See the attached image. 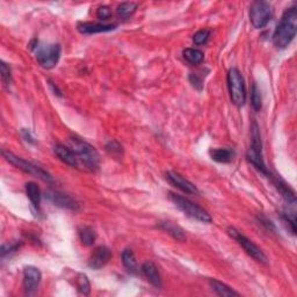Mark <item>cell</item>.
I'll list each match as a JSON object with an SVG mask.
<instances>
[{
    "instance_id": "obj_1",
    "label": "cell",
    "mask_w": 297,
    "mask_h": 297,
    "mask_svg": "<svg viewBox=\"0 0 297 297\" xmlns=\"http://www.w3.org/2000/svg\"><path fill=\"white\" fill-rule=\"evenodd\" d=\"M297 32V7L287 8L281 20L276 26L273 35V42L278 49H286L292 43Z\"/></svg>"
},
{
    "instance_id": "obj_2",
    "label": "cell",
    "mask_w": 297,
    "mask_h": 297,
    "mask_svg": "<svg viewBox=\"0 0 297 297\" xmlns=\"http://www.w3.org/2000/svg\"><path fill=\"white\" fill-rule=\"evenodd\" d=\"M69 143H70V148L75 153L78 160H81L90 170H95L99 167L100 157H99L98 151L91 144L77 137L70 138Z\"/></svg>"
},
{
    "instance_id": "obj_3",
    "label": "cell",
    "mask_w": 297,
    "mask_h": 297,
    "mask_svg": "<svg viewBox=\"0 0 297 297\" xmlns=\"http://www.w3.org/2000/svg\"><path fill=\"white\" fill-rule=\"evenodd\" d=\"M170 200L176 204L178 209H180L188 217H192V219L203 223H211V216L208 214V211L190 200L173 193L170 194Z\"/></svg>"
},
{
    "instance_id": "obj_4",
    "label": "cell",
    "mask_w": 297,
    "mask_h": 297,
    "mask_svg": "<svg viewBox=\"0 0 297 297\" xmlns=\"http://www.w3.org/2000/svg\"><path fill=\"white\" fill-rule=\"evenodd\" d=\"M227 86L233 104L237 107H243L246 102V88L245 81L238 69H230L227 72Z\"/></svg>"
},
{
    "instance_id": "obj_5",
    "label": "cell",
    "mask_w": 297,
    "mask_h": 297,
    "mask_svg": "<svg viewBox=\"0 0 297 297\" xmlns=\"http://www.w3.org/2000/svg\"><path fill=\"white\" fill-rule=\"evenodd\" d=\"M36 61L43 69L50 70L55 68L61 58V47L59 44H39L34 47Z\"/></svg>"
},
{
    "instance_id": "obj_6",
    "label": "cell",
    "mask_w": 297,
    "mask_h": 297,
    "mask_svg": "<svg viewBox=\"0 0 297 297\" xmlns=\"http://www.w3.org/2000/svg\"><path fill=\"white\" fill-rule=\"evenodd\" d=\"M252 143L247 151V159L252 165H254L259 171H261L263 174H268L267 168L262 158V145H261V138H260V133L258 124L256 122H253L252 124Z\"/></svg>"
},
{
    "instance_id": "obj_7",
    "label": "cell",
    "mask_w": 297,
    "mask_h": 297,
    "mask_svg": "<svg viewBox=\"0 0 297 297\" xmlns=\"http://www.w3.org/2000/svg\"><path fill=\"white\" fill-rule=\"evenodd\" d=\"M2 156L6 160L8 161L9 164L13 165V166H15L16 168H19V170L24 171L25 173L32 174V176L37 177L41 180L47 181V183H52V179L50 177V174L48 172H45L42 167L36 166V165L29 163V161L22 159V158H20L18 156H15V154H13L12 152H9V151H2Z\"/></svg>"
},
{
    "instance_id": "obj_8",
    "label": "cell",
    "mask_w": 297,
    "mask_h": 297,
    "mask_svg": "<svg viewBox=\"0 0 297 297\" xmlns=\"http://www.w3.org/2000/svg\"><path fill=\"white\" fill-rule=\"evenodd\" d=\"M273 18V7L269 2L263 0L253 1L250 7V20L254 28L261 29Z\"/></svg>"
},
{
    "instance_id": "obj_9",
    "label": "cell",
    "mask_w": 297,
    "mask_h": 297,
    "mask_svg": "<svg viewBox=\"0 0 297 297\" xmlns=\"http://www.w3.org/2000/svg\"><path fill=\"white\" fill-rule=\"evenodd\" d=\"M227 233H229V235L245 250V252L249 254V256L252 257L254 260L263 263V265L268 263V259H267L266 254L262 252L261 249L257 246L252 240H250L247 237L244 236L242 232H239L235 227H229V229H227Z\"/></svg>"
},
{
    "instance_id": "obj_10",
    "label": "cell",
    "mask_w": 297,
    "mask_h": 297,
    "mask_svg": "<svg viewBox=\"0 0 297 297\" xmlns=\"http://www.w3.org/2000/svg\"><path fill=\"white\" fill-rule=\"evenodd\" d=\"M166 179L168 183L171 185H173L174 187H177L178 189L183 190L184 193L187 194H197L199 193V189H197L196 186L194 184L188 181L187 179H185L183 176H180L179 173L177 172H166Z\"/></svg>"
},
{
    "instance_id": "obj_11",
    "label": "cell",
    "mask_w": 297,
    "mask_h": 297,
    "mask_svg": "<svg viewBox=\"0 0 297 297\" xmlns=\"http://www.w3.org/2000/svg\"><path fill=\"white\" fill-rule=\"evenodd\" d=\"M41 272L36 267L28 266L24 270V288L27 294H33L41 283Z\"/></svg>"
},
{
    "instance_id": "obj_12",
    "label": "cell",
    "mask_w": 297,
    "mask_h": 297,
    "mask_svg": "<svg viewBox=\"0 0 297 297\" xmlns=\"http://www.w3.org/2000/svg\"><path fill=\"white\" fill-rule=\"evenodd\" d=\"M111 258V251L106 246H99L93 251L88 259V266L93 269H100Z\"/></svg>"
},
{
    "instance_id": "obj_13",
    "label": "cell",
    "mask_w": 297,
    "mask_h": 297,
    "mask_svg": "<svg viewBox=\"0 0 297 297\" xmlns=\"http://www.w3.org/2000/svg\"><path fill=\"white\" fill-rule=\"evenodd\" d=\"M45 197L50 202L54 203L55 206L64 208V209H70L74 211L79 209V204L77 201H74L69 195H65V194H62L59 192H48L45 194Z\"/></svg>"
},
{
    "instance_id": "obj_14",
    "label": "cell",
    "mask_w": 297,
    "mask_h": 297,
    "mask_svg": "<svg viewBox=\"0 0 297 297\" xmlns=\"http://www.w3.org/2000/svg\"><path fill=\"white\" fill-rule=\"evenodd\" d=\"M117 27L116 24H97V22H80L77 28L81 34H97L114 31Z\"/></svg>"
},
{
    "instance_id": "obj_15",
    "label": "cell",
    "mask_w": 297,
    "mask_h": 297,
    "mask_svg": "<svg viewBox=\"0 0 297 297\" xmlns=\"http://www.w3.org/2000/svg\"><path fill=\"white\" fill-rule=\"evenodd\" d=\"M54 152L63 163H65L71 167H77L78 166V158L75 156V153L71 150L70 148L64 147L62 144H57L54 147Z\"/></svg>"
},
{
    "instance_id": "obj_16",
    "label": "cell",
    "mask_w": 297,
    "mask_h": 297,
    "mask_svg": "<svg viewBox=\"0 0 297 297\" xmlns=\"http://www.w3.org/2000/svg\"><path fill=\"white\" fill-rule=\"evenodd\" d=\"M142 273L144 274V276L148 279V281L150 282L151 285L157 287V288H160L161 287L160 274L158 272L157 266L154 265L153 262L151 261L144 262L143 266H142Z\"/></svg>"
},
{
    "instance_id": "obj_17",
    "label": "cell",
    "mask_w": 297,
    "mask_h": 297,
    "mask_svg": "<svg viewBox=\"0 0 297 297\" xmlns=\"http://www.w3.org/2000/svg\"><path fill=\"white\" fill-rule=\"evenodd\" d=\"M122 262H123V266L129 273L131 274L138 273L136 256H135V253L130 249H125L123 252H122Z\"/></svg>"
},
{
    "instance_id": "obj_18",
    "label": "cell",
    "mask_w": 297,
    "mask_h": 297,
    "mask_svg": "<svg viewBox=\"0 0 297 297\" xmlns=\"http://www.w3.org/2000/svg\"><path fill=\"white\" fill-rule=\"evenodd\" d=\"M210 157L217 163L226 164L232 161L235 152L230 148H213V150H210Z\"/></svg>"
},
{
    "instance_id": "obj_19",
    "label": "cell",
    "mask_w": 297,
    "mask_h": 297,
    "mask_svg": "<svg viewBox=\"0 0 297 297\" xmlns=\"http://www.w3.org/2000/svg\"><path fill=\"white\" fill-rule=\"evenodd\" d=\"M159 227L161 230L166 231L168 235H171L173 238L179 240V242H185L186 240V235H185L184 230L172 222H160Z\"/></svg>"
},
{
    "instance_id": "obj_20",
    "label": "cell",
    "mask_w": 297,
    "mask_h": 297,
    "mask_svg": "<svg viewBox=\"0 0 297 297\" xmlns=\"http://www.w3.org/2000/svg\"><path fill=\"white\" fill-rule=\"evenodd\" d=\"M209 285L211 289L220 296H239V293H237L236 290H233L231 287L225 285V283L217 281L215 279H211L209 281Z\"/></svg>"
},
{
    "instance_id": "obj_21",
    "label": "cell",
    "mask_w": 297,
    "mask_h": 297,
    "mask_svg": "<svg viewBox=\"0 0 297 297\" xmlns=\"http://www.w3.org/2000/svg\"><path fill=\"white\" fill-rule=\"evenodd\" d=\"M26 193H27V196L31 200L33 207L38 209L39 203H41V190H39L37 185L35 183H28L26 185Z\"/></svg>"
},
{
    "instance_id": "obj_22",
    "label": "cell",
    "mask_w": 297,
    "mask_h": 297,
    "mask_svg": "<svg viewBox=\"0 0 297 297\" xmlns=\"http://www.w3.org/2000/svg\"><path fill=\"white\" fill-rule=\"evenodd\" d=\"M183 55H184V58L193 65L201 64L204 59V54L201 50H199V49H192V48L185 49L183 51Z\"/></svg>"
},
{
    "instance_id": "obj_23",
    "label": "cell",
    "mask_w": 297,
    "mask_h": 297,
    "mask_svg": "<svg viewBox=\"0 0 297 297\" xmlns=\"http://www.w3.org/2000/svg\"><path fill=\"white\" fill-rule=\"evenodd\" d=\"M79 238L82 245L85 246H92L97 239V233L90 226H84L81 227L79 231Z\"/></svg>"
},
{
    "instance_id": "obj_24",
    "label": "cell",
    "mask_w": 297,
    "mask_h": 297,
    "mask_svg": "<svg viewBox=\"0 0 297 297\" xmlns=\"http://www.w3.org/2000/svg\"><path fill=\"white\" fill-rule=\"evenodd\" d=\"M136 9H137V4H135V2H122V4L117 7L116 12L120 18L128 19L136 12Z\"/></svg>"
},
{
    "instance_id": "obj_25",
    "label": "cell",
    "mask_w": 297,
    "mask_h": 297,
    "mask_svg": "<svg viewBox=\"0 0 297 297\" xmlns=\"http://www.w3.org/2000/svg\"><path fill=\"white\" fill-rule=\"evenodd\" d=\"M274 184H275V186L279 189V192L282 194V196L285 197L288 202H292V203L296 202L295 194H294L293 190L290 189V188L287 186L285 183H282V181H280V180H275L274 181Z\"/></svg>"
},
{
    "instance_id": "obj_26",
    "label": "cell",
    "mask_w": 297,
    "mask_h": 297,
    "mask_svg": "<svg viewBox=\"0 0 297 297\" xmlns=\"http://www.w3.org/2000/svg\"><path fill=\"white\" fill-rule=\"evenodd\" d=\"M251 102H252V107L256 111H260L262 107V100L260 90L257 86V84H253L252 91H251Z\"/></svg>"
},
{
    "instance_id": "obj_27",
    "label": "cell",
    "mask_w": 297,
    "mask_h": 297,
    "mask_svg": "<svg viewBox=\"0 0 297 297\" xmlns=\"http://www.w3.org/2000/svg\"><path fill=\"white\" fill-rule=\"evenodd\" d=\"M77 287L79 289V292L84 295H88L91 290V285L90 281H88L87 276L85 274H79L77 278Z\"/></svg>"
},
{
    "instance_id": "obj_28",
    "label": "cell",
    "mask_w": 297,
    "mask_h": 297,
    "mask_svg": "<svg viewBox=\"0 0 297 297\" xmlns=\"http://www.w3.org/2000/svg\"><path fill=\"white\" fill-rule=\"evenodd\" d=\"M210 37V31L209 29H201L193 36V42L196 45H202L206 44L208 39Z\"/></svg>"
},
{
    "instance_id": "obj_29",
    "label": "cell",
    "mask_w": 297,
    "mask_h": 297,
    "mask_svg": "<svg viewBox=\"0 0 297 297\" xmlns=\"http://www.w3.org/2000/svg\"><path fill=\"white\" fill-rule=\"evenodd\" d=\"M0 71H1V78L2 81L6 86H9L12 82V74H11V69L4 61L0 62Z\"/></svg>"
},
{
    "instance_id": "obj_30",
    "label": "cell",
    "mask_w": 297,
    "mask_h": 297,
    "mask_svg": "<svg viewBox=\"0 0 297 297\" xmlns=\"http://www.w3.org/2000/svg\"><path fill=\"white\" fill-rule=\"evenodd\" d=\"M106 150L111 154H113V156H122V153H123L122 147L116 141H111L110 143L106 145Z\"/></svg>"
},
{
    "instance_id": "obj_31",
    "label": "cell",
    "mask_w": 297,
    "mask_h": 297,
    "mask_svg": "<svg viewBox=\"0 0 297 297\" xmlns=\"http://www.w3.org/2000/svg\"><path fill=\"white\" fill-rule=\"evenodd\" d=\"M111 15V11L108 6H101V7L98 8L97 11V16L100 20H107L110 19V16Z\"/></svg>"
},
{
    "instance_id": "obj_32",
    "label": "cell",
    "mask_w": 297,
    "mask_h": 297,
    "mask_svg": "<svg viewBox=\"0 0 297 297\" xmlns=\"http://www.w3.org/2000/svg\"><path fill=\"white\" fill-rule=\"evenodd\" d=\"M189 81H190V84H192L195 88H197L199 91L202 90V86H203L202 78H200L199 74H189Z\"/></svg>"
},
{
    "instance_id": "obj_33",
    "label": "cell",
    "mask_w": 297,
    "mask_h": 297,
    "mask_svg": "<svg viewBox=\"0 0 297 297\" xmlns=\"http://www.w3.org/2000/svg\"><path fill=\"white\" fill-rule=\"evenodd\" d=\"M21 135H22V137L25 138V141H26V142H28V143H32V144H34V143H35L34 138H33L32 134L29 133V130H27V129H22Z\"/></svg>"
}]
</instances>
